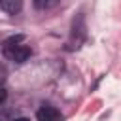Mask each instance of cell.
Here are the masks:
<instances>
[{
    "instance_id": "4",
    "label": "cell",
    "mask_w": 121,
    "mask_h": 121,
    "mask_svg": "<svg viewBox=\"0 0 121 121\" xmlns=\"http://www.w3.org/2000/svg\"><path fill=\"white\" fill-rule=\"evenodd\" d=\"M21 8H23V0H0V9L9 15L19 13Z\"/></svg>"
},
{
    "instance_id": "2",
    "label": "cell",
    "mask_w": 121,
    "mask_h": 121,
    "mask_svg": "<svg viewBox=\"0 0 121 121\" xmlns=\"http://www.w3.org/2000/svg\"><path fill=\"white\" fill-rule=\"evenodd\" d=\"M85 40H87L85 17H83V13H78L72 21V26H70V36H68V42H66V49L68 51H78L83 45Z\"/></svg>"
},
{
    "instance_id": "6",
    "label": "cell",
    "mask_w": 121,
    "mask_h": 121,
    "mask_svg": "<svg viewBox=\"0 0 121 121\" xmlns=\"http://www.w3.org/2000/svg\"><path fill=\"white\" fill-rule=\"evenodd\" d=\"M4 100H6V89H4V87H0V104H2Z\"/></svg>"
},
{
    "instance_id": "3",
    "label": "cell",
    "mask_w": 121,
    "mask_h": 121,
    "mask_svg": "<svg viewBox=\"0 0 121 121\" xmlns=\"http://www.w3.org/2000/svg\"><path fill=\"white\" fill-rule=\"evenodd\" d=\"M36 117H38V121H62L60 112L53 106H42L36 112Z\"/></svg>"
},
{
    "instance_id": "5",
    "label": "cell",
    "mask_w": 121,
    "mask_h": 121,
    "mask_svg": "<svg viewBox=\"0 0 121 121\" xmlns=\"http://www.w3.org/2000/svg\"><path fill=\"white\" fill-rule=\"evenodd\" d=\"M36 9H51L53 6L59 4V0H32Z\"/></svg>"
},
{
    "instance_id": "1",
    "label": "cell",
    "mask_w": 121,
    "mask_h": 121,
    "mask_svg": "<svg viewBox=\"0 0 121 121\" xmlns=\"http://www.w3.org/2000/svg\"><path fill=\"white\" fill-rule=\"evenodd\" d=\"M25 38L23 36H11L8 38L4 43H2V53L6 59L13 60V62H25L30 55H32V49L30 45H26L23 42Z\"/></svg>"
},
{
    "instance_id": "7",
    "label": "cell",
    "mask_w": 121,
    "mask_h": 121,
    "mask_svg": "<svg viewBox=\"0 0 121 121\" xmlns=\"http://www.w3.org/2000/svg\"><path fill=\"white\" fill-rule=\"evenodd\" d=\"M13 121H30L28 117H17V119H13Z\"/></svg>"
}]
</instances>
